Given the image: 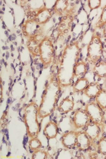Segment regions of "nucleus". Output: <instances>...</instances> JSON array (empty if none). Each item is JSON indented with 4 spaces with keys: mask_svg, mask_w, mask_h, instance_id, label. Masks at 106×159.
I'll use <instances>...</instances> for the list:
<instances>
[{
    "mask_svg": "<svg viewBox=\"0 0 106 159\" xmlns=\"http://www.w3.org/2000/svg\"><path fill=\"white\" fill-rule=\"evenodd\" d=\"M27 7L32 11H36V14L41 9L45 8L44 1H29L27 2Z\"/></svg>",
    "mask_w": 106,
    "mask_h": 159,
    "instance_id": "obj_19",
    "label": "nucleus"
},
{
    "mask_svg": "<svg viewBox=\"0 0 106 159\" xmlns=\"http://www.w3.org/2000/svg\"><path fill=\"white\" fill-rule=\"evenodd\" d=\"M79 54L80 48L76 44L69 45L64 49L58 72V80L61 87H68L73 83Z\"/></svg>",
    "mask_w": 106,
    "mask_h": 159,
    "instance_id": "obj_1",
    "label": "nucleus"
},
{
    "mask_svg": "<svg viewBox=\"0 0 106 159\" xmlns=\"http://www.w3.org/2000/svg\"><path fill=\"white\" fill-rule=\"evenodd\" d=\"M68 6V1H57L55 6V9L57 12L62 13L66 11Z\"/></svg>",
    "mask_w": 106,
    "mask_h": 159,
    "instance_id": "obj_23",
    "label": "nucleus"
},
{
    "mask_svg": "<svg viewBox=\"0 0 106 159\" xmlns=\"http://www.w3.org/2000/svg\"><path fill=\"white\" fill-rule=\"evenodd\" d=\"M103 55V46L101 38L94 35L87 46V57L90 61L96 64Z\"/></svg>",
    "mask_w": 106,
    "mask_h": 159,
    "instance_id": "obj_4",
    "label": "nucleus"
},
{
    "mask_svg": "<svg viewBox=\"0 0 106 159\" xmlns=\"http://www.w3.org/2000/svg\"><path fill=\"white\" fill-rule=\"evenodd\" d=\"M105 84H106V81H105Z\"/></svg>",
    "mask_w": 106,
    "mask_h": 159,
    "instance_id": "obj_29",
    "label": "nucleus"
},
{
    "mask_svg": "<svg viewBox=\"0 0 106 159\" xmlns=\"http://www.w3.org/2000/svg\"><path fill=\"white\" fill-rule=\"evenodd\" d=\"M77 134L78 133L73 131L64 134L61 137V143L64 148L71 149L76 146Z\"/></svg>",
    "mask_w": 106,
    "mask_h": 159,
    "instance_id": "obj_9",
    "label": "nucleus"
},
{
    "mask_svg": "<svg viewBox=\"0 0 106 159\" xmlns=\"http://www.w3.org/2000/svg\"><path fill=\"white\" fill-rule=\"evenodd\" d=\"M29 146L32 151H35L39 149L42 147V143L36 137L32 138L29 142Z\"/></svg>",
    "mask_w": 106,
    "mask_h": 159,
    "instance_id": "obj_22",
    "label": "nucleus"
},
{
    "mask_svg": "<svg viewBox=\"0 0 106 159\" xmlns=\"http://www.w3.org/2000/svg\"><path fill=\"white\" fill-rule=\"evenodd\" d=\"M32 159H48V154L45 151L41 150L40 149L34 151L32 155Z\"/></svg>",
    "mask_w": 106,
    "mask_h": 159,
    "instance_id": "obj_24",
    "label": "nucleus"
},
{
    "mask_svg": "<svg viewBox=\"0 0 106 159\" xmlns=\"http://www.w3.org/2000/svg\"><path fill=\"white\" fill-rule=\"evenodd\" d=\"M75 106V103L69 98L63 99L59 103L58 109L61 113L67 114L71 111Z\"/></svg>",
    "mask_w": 106,
    "mask_h": 159,
    "instance_id": "obj_15",
    "label": "nucleus"
},
{
    "mask_svg": "<svg viewBox=\"0 0 106 159\" xmlns=\"http://www.w3.org/2000/svg\"><path fill=\"white\" fill-rule=\"evenodd\" d=\"M98 149L101 154L106 156V137L102 138L98 143Z\"/></svg>",
    "mask_w": 106,
    "mask_h": 159,
    "instance_id": "obj_25",
    "label": "nucleus"
},
{
    "mask_svg": "<svg viewBox=\"0 0 106 159\" xmlns=\"http://www.w3.org/2000/svg\"><path fill=\"white\" fill-rule=\"evenodd\" d=\"M102 89L100 85L97 82H91L89 84L85 92V94L89 98H95Z\"/></svg>",
    "mask_w": 106,
    "mask_h": 159,
    "instance_id": "obj_14",
    "label": "nucleus"
},
{
    "mask_svg": "<svg viewBox=\"0 0 106 159\" xmlns=\"http://www.w3.org/2000/svg\"><path fill=\"white\" fill-rule=\"evenodd\" d=\"M85 111L88 114L92 121L101 125L104 120V113L103 109L96 102L88 103L85 107Z\"/></svg>",
    "mask_w": 106,
    "mask_h": 159,
    "instance_id": "obj_6",
    "label": "nucleus"
},
{
    "mask_svg": "<svg viewBox=\"0 0 106 159\" xmlns=\"http://www.w3.org/2000/svg\"><path fill=\"white\" fill-rule=\"evenodd\" d=\"M99 125L93 121L89 122L86 125L85 132L87 136L89 137L90 140H96L100 136L101 130Z\"/></svg>",
    "mask_w": 106,
    "mask_h": 159,
    "instance_id": "obj_10",
    "label": "nucleus"
},
{
    "mask_svg": "<svg viewBox=\"0 0 106 159\" xmlns=\"http://www.w3.org/2000/svg\"><path fill=\"white\" fill-rule=\"evenodd\" d=\"M103 36L106 38V27H105V29L103 30Z\"/></svg>",
    "mask_w": 106,
    "mask_h": 159,
    "instance_id": "obj_28",
    "label": "nucleus"
},
{
    "mask_svg": "<svg viewBox=\"0 0 106 159\" xmlns=\"http://www.w3.org/2000/svg\"><path fill=\"white\" fill-rule=\"evenodd\" d=\"M39 53L41 61L44 65H49L53 61L55 50L52 41L48 38L43 39L39 44Z\"/></svg>",
    "mask_w": 106,
    "mask_h": 159,
    "instance_id": "obj_5",
    "label": "nucleus"
},
{
    "mask_svg": "<svg viewBox=\"0 0 106 159\" xmlns=\"http://www.w3.org/2000/svg\"><path fill=\"white\" fill-rule=\"evenodd\" d=\"M87 73V66L84 62H78L74 68V77L78 79L84 78Z\"/></svg>",
    "mask_w": 106,
    "mask_h": 159,
    "instance_id": "obj_17",
    "label": "nucleus"
},
{
    "mask_svg": "<svg viewBox=\"0 0 106 159\" xmlns=\"http://www.w3.org/2000/svg\"><path fill=\"white\" fill-rule=\"evenodd\" d=\"M101 4V0H89L88 1V6L90 10L98 9Z\"/></svg>",
    "mask_w": 106,
    "mask_h": 159,
    "instance_id": "obj_26",
    "label": "nucleus"
},
{
    "mask_svg": "<svg viewBox=\"0 0 106 159\" xmlns=\"http://www.w3.org/2000/svg\"><path fill=\"white\" fill-rule=\"evenodd\" d=\"M61 90L58 80H51L46 85L38 108V117L44 119L52 113L57 106Z\"/></svg>",
    "mask_w": 106,
    "mask_h": 159,
    "instance_id": "obj_2",
    "label": "nucleus"
},
{
    "mask_svg": "<svg viewBox=\"0 0 106 159\" xmlns=\"http://www.w3.org/2000/svg\"><path fill=\"white\" fill-rule=\"evenodd\" d=\"M40 29V24L34 19L25 23L23 26V32L26 36L30 38H34L38 34Z\"/></svg>",
    "mask_w": 106,
    "mask_h": 159,
    "instance_id": "obj_8",
    "label": "nucleus"
},
{
    "mask_svg": "<svg viewBox=\"0 0 106 159\" xmlns=\"http://www.w3.org/2000/svg\"><path fill=\"white\" fill-rule=\"evenodd\" d=\"M90 82L89 80L85 78H82L78 79L76 81L75 84L73 85V90L75 92L78 93L81 91H85L88 85H89Z\"/></svg>",
    "mask_w": 106,
    "mask_h": 159,
    "instance_id": "obj_18",
    "label": "nucleus"
},
{
    "mask_svg": "<svg viewBox=\"0 0 106 159\" xmlns=\"http://www.w3.org/2000/svg\"><path fill=\"white\" fill-rule=\"evenodd\" d=\"M90 145V139L85 132H79L77 134L76 146L81 150L86 151L89 149Z\"/></svg>",
    "mask_w": 106,
    "mask_h": 159,
    "instance_id": "obj_11",
    "label": "nucleus"
},
{
    "mask_svg": "<svg viewBox=\"0 0 106 159\" xmlns=\"http://www.w3.org/2000/svg\"><path fill=\"white\" fill-rule=\"evenodd\" d=\"M105 159H106V158H105Z\"/></svg>",
    "mask_w": 106,
    "mask_h": 159,
    "instance_id": "obj_30",
    "label": "nucleus"
},
{
    "mask_svg": "<svg viewBox=\"0 0 106 159\" xmlns=\"http://www.w3.org/2000/svg\"><path fill=\"white\" fill-rule=\"evenodd\" d=\"M38 108L37 104L32 102L29 104L24 110V120L29 136L31 138L38 135L40 126L38 120Z\"/></svg>",
    "mask_w": 106,
    "mask_h": 159,
    "instance_id": "obj_3",
    "label": "nucleus"
},
{
    "mask_svg": "<svg viewBox=\"0 0 106 159\" xmlns=\"http://www.w3.org/2000/svg\"><path fill=\"white\" fill-rule=\"evenodd\" d=\"M57 159H73V154L71 149L67 148H64L59 151L57 154Z\"/></svg>",
    "mask_w": 106,
    "mask_h": 159,
    "instance_id": "obj_21",
    "label": "nucleus"
},
{
    "mask_svg": "<svg viewBox=\"0 0 106 159\" xmlns=\"http://www.w3.org/2000/svg\"><path fill=\"white\" fill-rule=\"evenodd\" d=\"M95 101L103 110H106V90H101L95 97Z\"/></svg>",
    "mask_w": 106,
    "mask_h": 159,
    "instance_id": "obj_20",
    "label": "nucleus"
},
{
    "mask_svg": "<svg viewBox=\"0 0 106 159\" xmlns=\"http://www.w3.org/2000/svg\"><path fill=\"white\" fill-rule=\"evenodd\" d=\"M59 127L53 122H50L44 128V134L48 139H55L58 135Z\"/></svg>",
    "mask_w": 106,
    "mask_h": 159,
    "instance_id": "obj_12",
    "label": "nucleus"
},
{
    "mask_svg": "<svg viewBox=\"0 0 106 159\" xmlns=\"http://www.w3.org/2000/svg\"><path fill=\"white\" fill-rule=\"evenodd\" d=\"M52 12L50 9L44 8L37 13L34 20L40 25L44 24L49 21L52 17Z\"/></svg>",
    "mask_w": 106,
    "mask_h": 159,
    "instance_id": "obj_13",
    "label": "nucleus"
},
{
    "mask_svg": "<svg viewBox=\"0 0 106 159\" xmlns=\"http://www.w3.org/2000/svg\"><path fill=\"white\" fill-rule=\"evenodd\" d=\"M98 23L99 24V26H101L106 24V5L103 9Z\"/></svg>",
    "mask_w": 106,
    "mask_h": 159,
    "instance_id": "obj_27",
    "label": "nucleus"
},
{
    "mask_svg": "<svg viewBox=\"0 0 106 159\" xmlns=\"http://www.w3.org/2000/svg\"><path fill=\"white\" fill-rule=\"evenodd\" d=\"M90 117L89 116L87 111L82 109H80L76 111L74 114L73 118V124L76 129L82 128L85 127L89 123Z\"/></svg>",
    "mask_w": 106,
    "mask_h": 159,
    "instance_id": "obj_7",
    "label": "nucleus"
},
{
    "mask_svg": "<svg viewBox=\"0 0 106 159\" xmlns=\"http://www.w3.org/2000/svg\"><path fill=\"white\" fill-rule=\"evenodd\" d=\"M94 73L96 76L101 78H106V61H99L95 64Z\"/></svg>",
    "mask_w": 106,
    "mask_h": 159,
    "instance_id": "obj_16",
    "label": "nucleus"
}]
</instances>
